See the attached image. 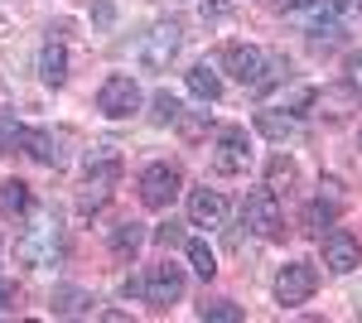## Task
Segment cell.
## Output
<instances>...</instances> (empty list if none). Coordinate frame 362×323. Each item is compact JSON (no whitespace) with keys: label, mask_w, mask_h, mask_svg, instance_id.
Returning a JSON list of instances; mask_svg holds the SVG:
<instances>
[{"label":"cell","mask_w":362,"mask_h":323,"mask_svg":"<svg viewBox=\"0 0 362 323\" xmlns=\"http://www.w3.org/2000/svg\"><path fill=\"white\" fill-rule=\"evenodd\" d=\"M15 251H20V261L25 266H54V261H63V227H58L54 217H39L34 227H25V237L15 242Z\"/></svg>","instance_id":"obj_1"},{"label":"cell","mask_w":362,"mask_h":323,"mask_svg":"<svg viewBox=\"0 0 362 323\" xmlns=\"http://www.w3.org/2000/svg\"><path fill=\"white\" fill-rule=\"evenodd\" d=\"M314 290H319V266H309V261H290V266H280V275H276V304L295 309V304H305Z\"/></svg>","instance_id":"obj_2"},{"label":"cell","mask_w":362,"mask_h":323,"mask_svg":"<svg viewBox=\"0 0 362 323\" xmlns=\"http://www.w3.org/2000/svg\"><path fill=\"white\" fill-rule=\"evenodd\" d=\"M213 169L218 174H242L251 164V135L242 131V126H218V135H213Z\"/></svg>","instance_id":"obj_3"},{"label":"cell","mask_w":362,"mask_h":323,"mask_svg":"<svg viewBox=\"0 0 362 323\" xmlns=\"http://www.w3.org/2000/svg\"><path fill=\"white\" fill-rule=\"evenodd\" d=\"M242 217H247V227L256 232V237H280V227H285V213H280L276 189H256V193H247V203H242Z\"/></svg>","instance_id":"obj_4"},{"label":"cell","mask_w":362,"mask_h":323,"mask_svg":"<svg viewBox=\"0 0 362 323\" xmlns=\"http://www.w3.org/2000/svg\"><path fill=\"white\" fill-rule=\"evenodd\" d=\"M97 111H102V116H112V121H121V116L140 111V87H136V78L112 73V78L102 82V92H97Z\"/></svg>","instance_id":"obj_5"},{"label":"cell","mask_w":362,"mask_h":323,"mask_svg":"<svg viewBox=\"0 0 362 323\" xmlns=\"http://www.w3.org/2000/svg\"><path fill=\"white\" fill-rule=\"evenodd\" d=\"M179 44H184L179 25H155L140 39V63H145L150 73H165L169 63H174V54H179Z\"/></svg>","instance_id":"obj_6"},{"label":"cell","mask_w":362,"mask_h":323,"mask_svg":"<svg viewBox=\"0 0 362 323\" xmlns=\"http://www.w3.org/2000/svg\"><path fill=\"white\" fill-rule=\"evenodd\" d=\"M179 169L174 164H150L145 174H140V203L145 208H169L174 198H179Z\"/></svg>","instance_id":"obj_7"},{"label":"cell","mask_w":362,"mask_h":323,"mask_svg":"<svg viewBox=\"0 0 362 323\" xmlns=\"http://www.w3.org/2000/svg\"><path fill=\"white\" fill-rule=\"evenodd\" d=\"M184 295V270L174 266V261H160V266L145 270V304H155V309H169L174 299Z\"/></svg>","instance_id":"obj_8"},{"label":"cell","mask_w":362,"mask_h":323,"mask_svg":"<svg viewBox=\"0 0 362 323\" xmlns=\"http://www.w3.org/2000/svg\"><path fill=\"white\" fill-rule=\"evenodd\" d=\"M324 266L334 270V275H348V270L362 266V246L353 232H343V227H329L324 232Z\"/></svg>","instance_id":"obj_9"},{"label":"cell","mask_w":362,"mask_h":323,"mask_svg":"<svg viewBox=\"0 0 362 323\" xmlns=\"http://www.w3.org/2000/svg\"><path fill=\"white\" fill-rule=\"evenodd\" d=\"M223 68L242 82V87H261V82H266V54L251 49V44H232L223 54Z\"/></svg>","instance_id":"obj_10"},{"label":"cell","mask_w":362,"mask_h":323,"mask_svg":"<svg viewBox=\"0 0 362 323\" xmlns=\"http://www.w3.org/2000/svg\"><path fill=\"white\" fill-rule=\"evenodd\" d=\"M189 222H194V227H208V232L223 227L227 222V198L218 189H194L189 193Z\"/></svg>","instance_id":"obj_11"},{"label":"cell","mask_w":362,"mask_h":323,"mask_svg":"<svg viewBox=\"0 0 362 323\" xmlns=\"http://www.w3.org/2000/svg\"><path fill=\"white\" fill-rule=\"evenodd\" d=\"M39 78L49 82V87H63L68 82V49L63 44H44L39 49Z\"/></svg>","instance_id":"obj_12"},{"label":"cell","mask_w":362,"mask_h":323,"mask_svg":"<svg viewBox=\"0 0 362 323\" xmlns=\"http://www.w3.org/2000/svg\"><path fill=\"white\" fill-rule=\"evenodd\" d=\"M29 208H34L29 184H25V179H5V184H0V213H5V217H25Z\"/></svg>","instance_id":"obj_13"},{"label":"cell","mask_w":362,"mask_h":323,"mask_svg":"<svg viewBox=\"0 0 362 323\" xmlns=\"http://www.w3.org/2000/svg\"><path fill=\"white\" fill-rule=\"evenodd\" d=\"M87 309H92V295H87V290H78V285H58L54 290V314L58 319H78Z\"/></svg>","instance_id":"obj_14"},{"label":"cell","mask_w":362,"mask_h":323,"mask_svg":"<svg viewBox=\"0 0 362 323\" xmlns=\"http://www.w3.org/2000/svg\"><path fill=\"white\" fill-rule=\"evenodd\" d=\"M189 92H194L198 102H218V97H223V78H218L208 63H194V68H189Z\"/></svg>","instance_id":"obj_15"},{"label":"cell","mask_w":362,"mask_h":323,"mask_svg":"<svg viewBox=\"0 0 362 323\" xmlns=\"http://www.w3.org/2000/svg\"><path fill=\"white\" fill-rule=\"evenodd\" d=\"M58 145H63V140H58L54 131H29V145H25V150L39 164H49V169H54V164H63V150H58Z\"/></svg>","instance_id":"obj_16"},{"label":"cell","mask_w":362,"mask_h":323,"mask_svg":"<svg viewBox=\"0 0 362 323\" xmlns=\"http://www.w3.org/2000/svg\"><path fill=\"white\" fill-rule=\"evenodd\" d=\"M256 131L271 135V140H290V135H300V121L280 116V111H256Z\"/></svg>","instance_id":"obj_17"},{"label":"cell","mask_w":362,"mask_h":323,"mask_svg":"<svg viewBox=\"0 0 362 323\" xmlns=\"http://www.w3.org/2000/svg\"><path fill=\"white\" fill-rule=\"evenodd\" d=\"M140 246H145V222H116V232H112L116 256H136Z\"/></svg>","instance_id":"obj_18"},{"label":"cell","mask_w":362,"mask_h":323,"mask_svg":"<svg viewBox=\"0 0 362 323\" xmlns=\"http://www.w3.org/2000/svg\"><path fill=\"white\" fill-rule=\"evenodd\" d=\"M305 227H309V232L338 227V203H324V198H314V203L305 208Z\"/></svg>","instance_id":"obj_19"},{"label":"cell","mask_w":362,"mask_h":323,"mask_svg":"<svg viewBox=\"0 0 362 323\" xmlns=\"http://www.w3.org/2000/svg\"><path fill=\"white\" fill-rule=\"evenodd\" d=\"M25 145H29V131L10 116V111H0V150H10V155H15V150H25Z\"/></svg>","instance_id":"obj_20"},{"label":"cell","mask_w":362,"mask_h":323,"mask_svg":"<svg viewBox=\"0 0 362 323\" xmlns=\"http://www.w3.org/2000/svg\"><path fill=\"white\" fill-rule=\"evenodd\" d=\"M184 111H179V97H169V92H155V102H150V121L155 126H174Z\"/></svg>","instance_id":"obj_21"},{"label":"cell","mask_w":362,"mask_h":323,"mask_svg":"<svg viewBox=\"0 0 362 323\" xmlns=\"http://www.w3.org/2000/svg\"><path fill=\"white\" fill-rule=\"evenodd\" d=\"M198 319L203 323H242V309H237L232 299H213V304L198 309Z\"/></svg>","instance_id":"obj_22"},{"label":"cell","mask_w":362,"mask_h":323,"mask_svg":"<svg viewBox=\"0 0 362 323\" xmlns=\"http://www.w3.org/2000/svg\"><path fill=\"white\" fill-rule=\"evenodd\" d=\"M189 266H194L203 280H213V275H218V256L208 251V242H189Z\"/></svg>","instance_id":"obj_23"},{"label":"cell","mask_w":362,"mask_h":323,"mask_svg":"<svg viewBox=\"0 0 362 323\" xmlns=\"http://www.w3.org/2000/svg\"><path fill=\"white\" fill-rule=\"evenodd\" d=\"M290 179H295V160L276 155V160H271V169H266V189H285Z\"/></svg>","instance_id":"obj_24"},{"label":"cell","mask_w":362,"mask_h":323,"mask_svg":"<svg viewBox=\"0 0 362 323\" xmlns=\"http://www.w3.org/2000/svg\"><path fill=\"white\" fill-rule=\"evenodd\" d=\"M309 34H314V39H329V44H334V39H338V20H334V10L314 15V25H309Z\"/></svg>","instance_id":"obj_25"},{"label":"cell","mask_w":362,"mask_h":323,"mask_svg":"<svg viewBox=\"0 0 362 323\" xmlns=\"http://www.w3.org/2000/svg\"><path fill=\"white\" fill-rule=\"evenodd\" d=\"M348 87H353V97H362V54L348 58Z\"/></svg>","instance_id":"obj_26"},{"label":"cell","mask_w":362,"mask_h":323,"mask_svg":"<svg viewBox=\"0 0 362 323\" xmlns=\"http://www.w3.org/2000/svg\"><path fill=\"white\" fill-rule=\"evenodd\" d=\"M10 299H15V285H10V280H0V314L10 309Z\"/></svg>","instance_id":"obj_27"},{"label":"cell","mask_w":362,"mask_h":323,"mask_svg":"<svg viewBox=\"0 0 362 323\" xmlns=\"http://www.w3.org/2000/svg\"><path fill=\"white\" fill-rule=\"evenodd\" d=\"M271 5H276V10H309L314 0H271Z\"/></svg>","instance_id":"obj_28"},{"label":"cell","mask_w":362,"mask_h":323,"mask_svg":"<svg viewBox=\"0 0 362 323\" xmlns=\"http://www.w3.org/2000/svg\"><path fill=\"white\" fill-rule=\"evenodd\" d=\"M155 237H160V242H165V246H174V242H179V232H174V222H169V227H160Z\"/></svg>","instance_id":"obj_29"},{"label":"cell","mask_w":362,"mask_h":323,"mask_svg":"<svg viewBox=\"0 0 362 323\" xmlns=\"http://www.w3.org/2000/svg\"><path fill=\"white\" fill-rule=\"evenodd\" d=\"M358 145H362V135H358Z\"/></svg>","instance_id":"obj_30"},{"label":"cell","mask_w":362,"mask_h":323,"mask_svg":"<svg viewBox=\"0 0 362 323\" xmlns=\"http://www.w3.org/2000/svg\"><path fill=\"white\" fill-rule=\"evenodd\" d=\"M358 5H362V0H358Z\"/></svg>","instance_id":"obj_31"}]
</instances>
